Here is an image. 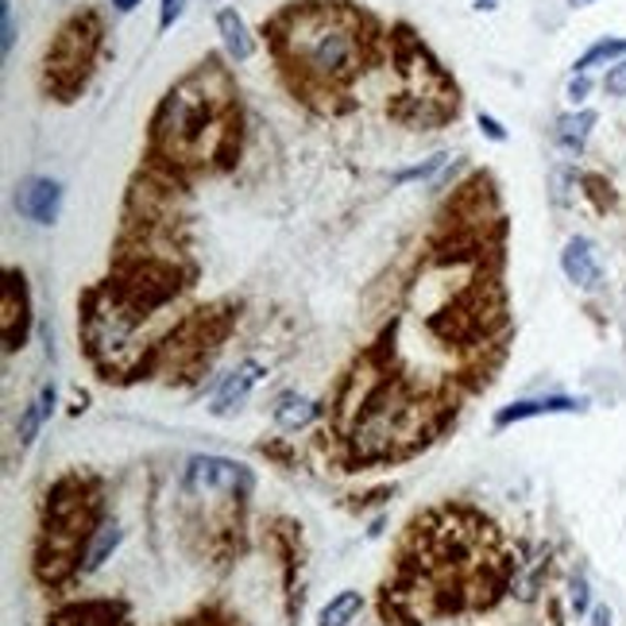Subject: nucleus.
Masks as SVG:
<instances>
[{
  "label": "nucleus",
  "instance_id": "obj_1",
  "mask_svg": "<svg viewBox=\"0 0 626 626\" xmlns=\"http://www.w3.org/2000/svg\"><path fill=\"white\" fill-rule=\"evenodd\" d=\"M274 54L314 89H336L360 74L363 20L341 0H306L271 27Z\"/></svg>",
  "mask_w": 626,
  "mask_h": 626
},
{
  "label": "nucleus",
  "instance_id": "obj_2",
  "mask_svg": "<svg viewBox=\"0 0 626 626\" xmlns=\"http://www.w3.org/2000/svg\"><path fill=\"white\" fill-rule=\"evenodd\" d=\"M232 136V89L217 62H202L163 98L151 120V148L167 163L205 167L221 159Z\"/></svg>",
  "mask_w": 626,
  "mask_h": 626
},
{
  "label": "nucleus",
  "instance_id": "obj_3",
  "mask_svg": "<svg viewBox=\"0 0 626 626\" xmlns=\"http://www.w3.org/2000/svg\"><path fill=\"white\" fill-rule=\"evenodd\" d=\"M425 433H430V406L403 383H380L363 398L348 442H353L356 460L375 464V460H391L418 449L425 442Z\"/></svg>",
  "mask_w": 626,
  "mask_h": 626
},
{
  "label": "nucleus",
  "instance_id": "obj_4",
  "mask_svg": "<svg viewBox=\"0 0 626 626\" xmlns=\"http://www.w3.org/2000/svg\"><path fill=\"white\" fill-rule=\"evenodd\" d=\"M148 314L124 302L120 294H108V298L89 302L86 309V348L89 356L101 363L105 371H132L136 363L143 360V341H140V325Z\"/></svg>",
  "mask_w": 626,
  "mask_h": 626
},
{
  "label": "nucleus",
  "instance_id": "obj_5",
  "mask_svg": "<svg viewBox=\"0 0 626 626\" xmlns=\"http://www.w3.org/2000/svg\"><path fill=\"white\" fill-rule=\"evenodd\" d=\"M101 43V24L93 12H78L62 24L54 43L47 47V89H54L62 101H71L89 78L93 54Z\"/></svg>",
  "mask_w": 626,
  "mask_h": 626
},
{
  "label": "nucleus",
  "instance_id": "obj_6",
  "mask_svg": "<svg viewBox=\"0 0 626 626\" xmlns=\"http://www.w3.org/2000/svg\"><path fill=\"white\" fill-rule=\"evenodd\" d=\"M182 495L190 503H244L256 491V472L244 460L221 457V452H194L182 464V480H178Z\"/></svg>",
  "mask_w": 626,
  "mask_h": 626
},
{
  "label": "nucleus",
  "instance_id": "obj_7",
  "mask_svg": "<svg viewBox=\"0 0 626 626\" xmlns=\"http://www.w3.org/2000/svg\"><path fill=\"white\" fill-rule=\"evenodd\" d=\"M588 395H568V391H546V395H526L495 410V430H511L534 418H561V414H588Z\"/></svg>",
  "mask_w": 626,
  "mask_h": 626
},
{
  "label": "nucleus",
  "instance_id": "obj_8",
  "mask_svg": "<svg viewBox=\"0 0 626 626\" xmlns=\"http://www.w3.org/2000/svg\"><path fill=\"white\" fill-rule=\"evenodd\" d=\"M557 264H561L565 283H573L580 294H600L603 286H608V264H603L600 244H596L591 237H584V232H576V237L565 240Z\"/></svg>",
  "mask_w": 626,
  "mask_h": 626
},
{
  "label": "nucleus",
  "instance_id": "obj_9",
  "mask_svg": "<svg viewBox=\"0 0 626 626\" xmlns=\"http://www.w3.org/2000/svg\"><path fill=\"white\" fill-rule=\"evenodd\" d=\"M264 380H267V363H264V360H256V356H244V360H237V363H232V368L221 375L217 391H213L209 414H213V418L237 414L240 406H244L247 398H252V391H256Z\"/></svg>",
  "mask_w": 626,
  "mask_h": 626
},
{
  "label": "nucleus",
  "instance_id": "obj_10",
  "mask_svg": "<svg viewBox=\"0 0 626 626\" xmlns=\"http://www.w3.org/2000/svg\"><path fill=\"white\" fill-rule=\"evenodd\" d=\"M403 78H433V81H442L445 74L437 71V62L430 59V54H418L414 62H403ZM403 98V105L395 108V113H406V105H422V113H418V124H442L445 116H449V98H433V89L422 86V89H403L398 93Z\"/></svg>",
  "mask_w": 626,
  "mask_h": 626
},
{
  "label": "nucleus",
  "instance_id": "obj_11",
  "mask_svg": "<svg viewBox=\"0 0 626 626\" xmlns=\"http://www.w3.org/2000/svg\"><path fill=\"white\" fill-rule=\"evenodd\" d=\"M62 197H66V190H62L59 178H47V175H31L24 178V182L16 186V213L24 217V221L31 225H54L62 213Z\"/></svg>",
  "mask_w": 626,
  "mask_h": 626
},
{
  "label": "nucleus",
  "instance_id": "obj_12",
  "mask_svg": "<svg viewBox=\"0 0 626 626\" xmlns=\"http://www.w3.org/2000/svg\"><path fill=\"white\" fill-rule=\"evenodd\" d=\"M4 302H0V333H4V353H16L27 341V325H31V298H27L24 274H4Z\"/></svg>",
  "mask_w": 626,
  "mask_h": 626
},
{
  "label": "nucleus",
  "instance_id": "obj_13",
  "mask_svg": "<svg viewBox=\"0 0 626 626\" xmlns=\"http://www.w3.org/2000/svg\"><path fill=\"white\" fill-rule=\"evenodd\" d=\"M124 546V522L113 519V514H105V519H98V526L89 529L86 538V549H81V561H78V573L81 576H93L101 573V568L113 561V553Z\"/></svg>",
  "mask_w": 626,
  "mask_h": 626
},
{
  "label": "nucleus",
  "instance_id": "obj_14",
  "mask_svg": "<svg viewBox=\"0 0 626 626\" xmlns=\"http://www.w3.org/2000/svg\"><path fill=\"white\" fill-rule=\"evenodd\" d=\"M54 406H59V387H54V383H43L39 395L20 410V418H16V449L20 452H27L31 445H36V437L43 433V425L51 422Z\"/></svg>",
  "mask_w": 626,
  "mask_h": 626
},
{
  "label": "nucleus",
  "instance_id": "obj_15",
  "mask_svg": "<svg viewBox=\"0 0 626 626\" xmlns=\"http://www.w3.org/2000/svg\"><path fill=\"white\" fill-rule=\"evenodd\" d=\"M596 124H600L596 108H568V113H561L553 120V143L565 151V155H584L591 132H596Z\"/></svg>",
  "mask_w": 626,
  "mask_h": 626
},
{
  "label": "nucleus",
  "instance_id": "obj_16",
  "mask_svg": "<svg viewBox=\"0 0 626 626\" xmlns=\"http://www.w3.org/2000/svg\"><path fill=\"white\" fill-rule=\"evenodd\" d=\"M321 410H325V406H321L318 398L302 395V391H286V395L274 398L271 422L279 425L283 433H302V430H309V425L318 422Z\"/></svg>",
  "mask_w": 626,
  "mask_h": 626
},
{
  "label": "nucleus",
  "instance_id": "obj_17",
  "mask_svg": "<svg viewBox=\"0 0 626 626\" xmlns=\"http://www.w3.org/2000/svg\"><path fill=\"white\" fill-rule=\"evenodd\" d=\"M217 31H221V43H225V51H229L232 62H247L252 54H256V39H252L244 16H240L237 9L217 12Z\"/></svg>",
  "mask_w": 626,
  "mask_h": 626
},
{
  "label": "nucleus",
  "instance_id": "obj_18",
  "mask_svg": "<svg viewBox=\"0 0 626 626\" xmlns=\"http://www.w3.org/2000/svg\"><path fill=\"white\" fill-rule=\"evenodd\" d=\"M623 59H626V39L623 36H603L573 62V74H591V71H600V66H608L611 71V66Z\"/></svg>",
  "mask_w": 626,
  "mask_h": 626
},
{
  "label": "nucleus",
  "instance_id": "obj_19",
  "mask_svg": "<svg viewBox=\"0 0 626 626\" xmlns=\"http://www.w3.org/2000/svg\"><path fill=\"white\" fill-rule=\"evenodd\" d=\"M363 611V596L356 588H341L329 596V603L318 611V626H353Z\"/></svg>",
  "mask_w": 626,
  "mask_h": 626
},
{
  "label": "nucleus",
  "instance_id": "obj_20",
  "mask_svg": "<svg viewBox=\"0 0 626 626\" xmlns=\"http://www.w3.org/2000/svg\"><path fill=\"white\" fill-rule=\"evenodd\" d=\"M565 603H568V615L573 618H588L591 608H596V591H591V580L584 568H573V573H568Z\"/></svg>",
  "mask_w": 626,
  "mask_h": 626
},
{
  "label": "nucleus",
  "instance_id": "obj_21",
  "mask_svg": "<svg viewBox=\"0 0 626 626\" xmlns=\"http://www.w3.org/2000/svg\"><path fill=\"white\" fill-rule=\"evenodd\" d=\"M580 170L568 167V163H561V167L549 170V197H553L557 209H568V205L576 202V190H580Z\"/></svg>",
  "mask_w": 626,
  "mask_h": 626
},
{
  "label": "nucleus",
  "instance_id": "obj_22",
  "mask_svg": "<svg viewBox=\"0 0 626 626\" xmlns=\"http://www.w3.org/2000/svg\"><path fill=\"white\" fill-rule=\"evenodd\" d=\"M445 163H449V155L445 151H437V155H430V159L414 163V167H403L391 175V182L395 186H406V182H430V178H437V170H445Z\"/></svg>",
  "mask_w": 626,
  "mask_h": 626
},
{
  "label": "nucleus",
  "instance_id": "obj_23",
  "mask_svg": "<svg viewBox=\"0 0 626 626\" xmlns=\"http://www.w3.org/2000/svg\"><path fill=\"white\" fill-rule=\"evenodd\" d=\"M16 47V9H12V0H0V51L4 59L12 54Z\"/></svg>",
  "mask_w": 626,
  "mask_h": 626
},
{
  "label": "nucleus",
  "instance_id": "obj_24",
  "mask_svg": "<svg viewBox=\"0 0 626 626\" xmlns=\"http://www.w3.org/2000/svg\"><path fill=\"white\" fill-rule=\"evenodd\" d=\"M591 86H596V81H591V74H573V78H568V86H565L568 105H573V108H584V101L591 98Z\"/></svg>",
  "mask_w": 626,
  "mask_h": 626
},
{
  "label": "nucleus",
  "instance_id": "obj_25",
  "mask_svg": "<svg viewBox=\"0 0 626 626\" xmlns=\"http://www.w3.org/2000/svg\"><path fill=\"white\" fill-rule=\"evenodd\" d=\"M603 93H608V98H626V59L615 62V66L603 74Z\"/></svg>",
  "mask_w": 626,
  "mask_h": 626
},
{
  "label": "nucleus",
  "instance_id": "obj_26",
  "mask_svg": "<svg viewBox=\"0 0 626 626\" xmlns=\"http://www.w3.org/2000/svg\"><path fill=\"white\" fill-rule=\"evenodd\" d=\"M54 626H120L113 618H98L93 611H71V615H62Z\"/></svg>",
  "mask_w": 626,
  "mask_h": 626
},
{
  "label": "nucleus",
  "instance_id": "obj_27",
  "mask_svg": "<svg viewBox=\"0 0 626 626\" xmlns=\"http://www.w3.org/2000/svg\"><path fill=\"white\" fill-rule=\"evenodd\" d=\"M186 0H159V31H170V27L182 20Z\"/></svg>",
  "mask_w": 626,
  "mask_h": 626
},
{
  "label": "nucleus",
  "instance_id": "obj_28",
  "mask_svg": "<svg viewBox=\"0 0 626 626\" xmlns=\"http://www.w3.org/2000/svg\"><path fill=\"white\" fill-rule=\"evenodd\" d=\"M476 124H480V132H484L491 143H507V128H503V124H499V120H495L491 113H480V116H476Z\"/></svg>",
  "mask_w": 626,
  "mask_h": 626
},
{
  "label": "nucleus",
  "instance_id": "obj_29",
  "mask_svg": "<svg viewBox=\"0 0 626 626\" xmlns=\"http://www.w3.org/2000/svg\"><path fill=\"white\" fill-rule=\"evenodd\" d=\"M588 626H615V611H611L608 603H596L588 615Z\"/></svg>",
  "mask_w": 626,
  "mask_h": 626
},
{
  "label": "nucleus",
  "instance_id": "obj_30",
  "mask_svg": "<svg viewBox=\"0 0 626 626\" xmlns=\"http://www.w3.org/2000/svg\"><path fill=\"white\" fill-rule=\"evenodd\" d=\"M140 4H143V0H113V9L120 12V16H128V12H136V9H140Z\"/></svg>",
  "mask_w": 626,
  "mask_h": 626
},
{
  "label": "nucleus",
  "instance_id": "obj_31",
  "mask_svg": "<svg viewBox=\"0 0 626 626\" xmlns=\"http://www.w3.org/2000/svg\"><path fill=\"white\" fill-rule=\"evenodd\" d=\"M565 4H573V9H588V4H600V0H565Z\"/></svg>",
  "mask_w": 626,
  "mask_h": 626
},
{
  "label": "nucleus",
  "instance_id": "obj_32",
  "mask_svg": "<svg viewBox=\"0 0 626 626\" xmlns=\"http://www.w3.org/2000/svg\"><path fill=\"white\" fill-rule=\"evenodd\" d=\"M480 9H487V12L499 9V0H480Z\"/></svg>",
  "mask_w": 626,
  "mask_h": 626
},
{
  "label": "nucleus",
  "instance_id": "obj_33",
  "mask_svg": "<svg viewBox=\"0 0 626 626\" xmlns=\"http://www.w3.org/2000/svg\"><path fill=\"white\" fill-rule=\"evenodd\" d=\"M623 333H626V294H623Z\"/></svg>",
  "mask_w": 626,
  "mask_h": 626
},
{
  "label": "nucleus",
  "instance_id": "obj_34",
  "mask_svg": "<svg viewBox=\"0 0 626 626\" xmlns=\"http://www.w3.org/2000/svg\"><path fill=\"white\" fill-rule=\"evenodd\" d=\"M190 626H205V623H190Z\"/></svg>",
  "mask_w": 626,
  "mask_h": 626
}]
</instances>
